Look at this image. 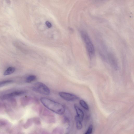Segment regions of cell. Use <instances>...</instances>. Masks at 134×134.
Instances as JSON below:
<instances>
[{"mask_svg":"<svg viewBox=\"0 0 134 134\" xmlns=\"http://www.w3.org/2000/svg\"><path fill=\"white\" fill-rule=\"evenodd\" d=\"M93 129V126L92 125H91L89 126L87 130L84 134H92Z\"/></svg>","mask_w":134,"mask_h":134,"instance_id":"16","label":"cell"},{"mask_svg":"<svg viewBox=\"0 0 134 134\" xmlns=\"http://www.w3.org/2000/svg\"><path fill=\"white\" fill-rule=\"evenodd\" d=\"M74 108L76 111L77 116L80 120L82 121L84 116V114L83 111L76 104L74 105Z\"/></svg>","mask_w":134,"mask_h":134,"instance_id":"7","label":"cell"},{"mask_svg":"<svg viewBox=\"0 0 134 134\" xmlns=\"http://www.w3.org/2000/svg\"><path fill=\"white\" fill-rule=\"evenodd\" d=\"M64 130L63 128L61 127L56 128L53 131L52 134H63Z\"/></svg>","mask_w":134,"mask_h":134,"instance_id":"9","label":"cell"},{"mask_svg":"<svg viewBox=\"0 0 134 134\" xmlns=\"http://www.w3.org/2000/svg\"><path fill=\"white\" fill-rule=\"evenodd\" d=\"M75 119L76 123V128L79 130L83 128L82 121L77 116L75 117Z\"/></svg>","mask_w":134,"mask_h":134,"instance_id":"8","label":"cell"},{"mask_svg":"<svg viewBox=\"0 0 134 134\" xmlns=\"http://www.w3.org/2000/svg\"><path fill=\"white\" fill-rule=\"evenodd\" d=\"M25 93V92L23 91L14 92L4 95L2 97V99L4 100L7 99L12 97L22 95Z\"/></svg>","mask_w":134,"mask_h":134,"instance_id":"6","label":"cell"},{"mask_svg":"<svg viewBox=\"0 0 134 134\" xmlns=\"http://www.w3.org/2000/svg\"><path fill=\"white\" fill-rule=\"evenodd\" d=\"M34 123L37 125H39L41 124L40 119L38 117H35L33 118Z\"/></svg>","mask_w":134,"mask_h":134,"instance_id":"15","label":"cell"},{"mask_svg":"<svg viewBox=\"0 0 134 134\" xmlns=\"http://www.w3.org/2000/svg\"><path fill=\"white\" fill-rule=\"evenodd\" d=\"M40 117L46 123L48 124L54 123L56 122V119L54 114L52 112L44 110L40 111Z\"/></svg>","mask_w":134,"mask_h":134,"instance_id":"4","label":"cell"},{"mask_svg":"<svg viewBox=\"0 0 134 134\" xmlns=\"http://www.w3.org/2000/svg\"></svg>","mask_w":134,"mask_h":134,"instance_id":"18","label":"cell"},{"mask_svg":"<svg viewBox=\"0 0 134 134\" xmlns=\"http://www.w3.org/2000/svg\"><path fill=\"white\" fill-rule=\"evenodd\" d=\"M33 89L36 92L46 95H50V89L44 84L41 82H37L34 84Z\"/></svg>","mask_w":134,"mask_h":134,"instance_id":"3","label":"cell"},{"mask_svg":"<svg viewBox=\"0 0 134 134\" xmlns=\"http://www.w3.org/2000/svg\"><path fill=\"white\" fill-rule=\"evenodd\" d=\"M15 69L13 67H9L5 71L4 73V75H10L13 73L15 71Z\"/></svg>","mask_w":134,"mask_h":134,"instance_id":"10","label":"cell"},{"mask_svg":"<svg viewBox=\"0 0 134 134\" xmlns=\"http://www.w3.org/2000/svg\"><path fill=\"white\" fill-rule=\"evenodd\" d=\"M79 103L81 106L86 110H89V108L88 104L84 101L81 100L80 101Z\"/></svg>","mask_w":134,"mask_h":134,"instance_id":"13","label":"cell"},{"mask_svg":"<svg viewBox=\"0 0 134 134\" xmlns=\"http://www.w3.org/2000/svg\"><path fill=\"white\" fill-rule=\"evenodd\" d=\"M36 79V77L35 75H31L28 76L26 79V81L27 83H31L35 81Z\"/></svg>","mask_w":134,"mask_h":134,"instance_id":"11","label":"cell"},{"mask_svg":"<svg viewBox=\"0 0 134 134\" xmlns=\"http://www.w3.org/2000/svg\"><path fill=\"white\" fill-rule=\"evenodd\" d=\"M46 24L48 27L51 28L52 26L51 24L48 21H47L46 23Z\"/></svg>","mask_w":134,"mask_h":134,"instance_id":"17","label":"cell"},{"mask_svg":"<svg viewBox=\"0 0 134 134\" xmlns=\"http://www.w3.org/2000/svg\"><path fill=\"white\" fill-rule=\"evenodd\" d=\"M13 82L12 81L10 80H6L0 82V87H3L6 85L11 83Z\"/></svg>","mask_w":134,"mask_h":134,"instance_id":"14","label":"cell"},{"mask_svg":"<svg viewBox=\"0 0 134 134\" xmlns=\"http://www.w3.org/2000/svg\"><path fill=\"white\" fill-rule=\"evenodd\" d=\"M34 123L33 118L28 119L24 124V127L26 129L29 128Z\"/></svg>","mask_w":134,"mask_h":134,"instance_id":"12","label":"cell"},{"mask_svg":"<svg viewBox=\"0 0 134 134\" xmlns=\"http://www.w3.org/2000/svg\"><path fill=\"white\" fill-rule=\"evenodd\" d=\"M41 101L45 107L57 114L62 115L65 112V107L60 103L44 97L41 98Z\"/></svg>","mask_w":134,"mask_h":134,"instance_id":"1","label":"cell"},{"mask_svg":"<svg viewBox=\"0 0 134 134\" xmlns=\"http://www.w3.org/2000/svg\"><path fill=\"white\" fill-rule=\"evenodd\" d=\"M88 55L90 59L94 56L95 53L94 47L92 43L88 34L85 32L82 31L81 33Z\"/></svg>","mask_w":134,"mask_h":134,"instance_id":"2","label":"cell"},{"mask_svg":"<svg viewBox=\"0 0 134 134\" xmlns=\"http://www.w3.org/2000/svg\"><path fill=\"white\" fill-rule=\"evenodd\" d=\"M59 95L62 98L66 101H73L79 99V98L76 96L69 93L60 92Z\"/></svg>","mask_w":134,"mask_h":134,"instance_id":"5","label":"cell"}]
</instances>
